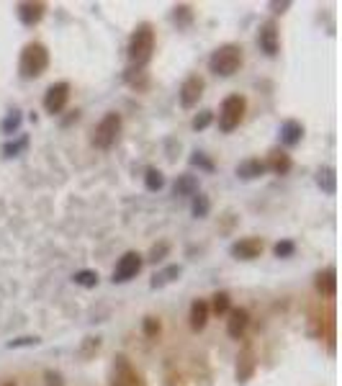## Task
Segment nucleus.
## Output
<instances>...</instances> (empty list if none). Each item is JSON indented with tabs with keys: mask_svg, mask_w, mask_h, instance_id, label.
Segmentation results:
<instances>
[{
	"mask_svg": "<svg viewBox=\"0 0 342 386\" xmlns=\"http://www.w3.org/2000/svg\"><path fill=\"white\" fill-rule=\"evenodd\" d=\"M141 265H144V257H141L137 250L124 252V255L119 257V263H116L114 284H127V281L137 278V273L141 271Z\"/></svg>",
	"mask_w": 342,
	"mask_h": 386,
	"instance_id": "8",
	"label": "nucleus"
},
{
	"mask_svg": "<svg viewBox=\"0 0 342 386\" xmlns=\"http://www.w3.org/2000/svg\"><path fill=\"white\" fill-rule=\"evenodd\" d=\"M314 181H316V186L322 188V193H327V196H335L337 193V170L335 168H329V165L319 168Z\"/></svg>",
	"mask_w": 342,
	"mask_h": 386,
	"instance_id": "19",
	"label": "nucleus"
},
{
	"mask_svg": "<svg viewBox=\"0 0 342 386\" xmlns=\"http://www.w3.org/2000/svg\"><path fill=\"white\" fill-rule=\"evenodd\" d=\"M291 155L286 152V149L275 147L268 152V160H265V170H270V173H275V176H286L291 170Z\"/></svg>",
	"mask_w": 342,
	"mask_h": 386,
	"instance_id": "13",
	"label": "nucleus"
},
{
	"mask_svg": "<svg viewBox=\"0 0 342 386\" xmlns=\"http://www.w3.org/2000/svg\"><path fill=\"white\" fill-rule=\"evenodd\" d=\"M245 111H247L245 95H240V93L227 95L222 101V106H219V132H224V134L235 132V129L242 124V119H245Z\"/></svg>",
	"mask_w": 342,
	"mask_h": 386,
	"instance_id": "4",
	"label": "nucleus"
},
{
	"mask_svg": "<svg viewBox=\"0 0 342 386\" xmlns=\"http://www.w3.org/2000/svg\"><path fill=\"white\" fill-rule=\"evenodd\" d=\"M73 281L78 286H82V289H95V286H98V273L95 271H78L73 276Z\"/></svg>",
	"mask_w": 342,
	"mask_h": 386,
	"instance_id": "28",
	"label": "nucleus"
},
{
	"mask_svg": "<svg viewBox=\"0 0 342 386\" xmlns=\"http://www.w3.org/2000/svg\"><path fill=\"white\" fill-rule=\"evenodd\" d=\"M21 124H23V116H21V111L18 109L8 111V116L3 119V124H0V132H3V134H8V136H14V134H18Z\"/></svg>",
	"mask_w": 342,
	"mask_h": 386,
	"instance_id": "23",
	"label": "nucleus"
},
{
	"mask_svg": "<svg viewBox=\"0 0 342 386\" xmlns=\"http://www.w3.org/2000/svg\"><path fill=\"white\" fill-rule=\"evenodd\" d=\"M39 343H41V340L36 338V335H26V338L11 340V343H8V348H11V350H14V348H36Z\"/></svg>",
	"mask_w": 342,
	"mask_h": 386,
	"instance_id": "34",
	"label": "nucleus"
},
{
	"mask_svg": "<svg viewBox=\"0 0 342 386\" xmlns=\"http://www.w3.org/2000/svg\"><path fill=\"white\" fill-rule=\"evenodd\" d=\"M70 90L73 88H70L68 80L52 82V85L47 88V93H44V111L52 114V116H60L70 101Z\"/></svg>",
	"mask_w": 342,
	"mask_h": 386,
	"instance_id": "6",
	"label": "nucleus"
},
{
	"mask_svg": "<svg viewBox=\"0 0 342 386\" xmlns=\"http://www.w3.org/2000/svg\"><path fill=\"white\" fill-rule=\"evenodd\" d=\"M141 330H144V335H147V338H157V335H160V330H162L160 319H157V317H144V322H141Z\"/></svg>",
	"mask_w": 342,
	"mask_h": 386,
	"instance_id": "33",
	"label": "nucleus"
},
{
	"mask_svg": "<svg viewBox=\"0 0 342 386\" xmlns=\"http://www.w3.org/2000/svg\"><path fill=\"white\" fill-rule=\"evenodd\" d=\"M6 386H16V384H11V381H8V384H6Z\"/></svg>",
	"mask_w": 342,
	"mask_h": 386,
	"instance_id": "37",
	"label": "nucleus"
},
{
	"mask_svg": "<svg viewBox=\"0 0 342 386\" xmlns=\"http://www.w3.org/2000/svg\"><path fill=\"white\" fill-rule=\"evenodd\" d=\"M183 273L181 265H168V268H162V271H157L152 276V281H149V286L152 289H165L168 284H173V281H178Z\"/></svg>",
	"mask_w": 342,
	"mask_h": 386,
	"instance_id": "21",
	"label": "nucleus"
},
{
	"mask_svg": "<svg viewBox=\"0 0 342 386\" xmlns=\"http://www.w3.org/2000/svg\"><path fill=\"white\" fill-rule=\"evenodd\" d=\"M208 211H211V201H208L206 193H201V191H198V193L191 198V214H193L196 219H206Z\"/></svg>",
	"mask_w": 342,
	"mask_h": 386,
	"instance_id": "22",
	"label": "nucleus"
},
{
	"mask_svg": "<svg viewBox=\"0 0 342 386\" xmlns=\"http://www.w3.org/2000/svg\"><path fill=\"white\" fill-rule=\"evenodd\" d=\"M129 60H132V68H144L154 55V26L149 21L139 23V26L132 31L129 36Z\"/></svg>",
	"mask_w": 342,
	"mask_h": 386,
	"instance_id": "1",
	"label": "nucleus"
},
{
	"mask_svg": "<svg viewBox=\"0 0 342 386\" xmlns=\"http://www.w3.org/2000/svg\"><path fill=\"white\" fill-rule=\"evenodd\" d=\"M49 68V49L41 41H28L26 47L21 49L18 60V75L23 80H36L47 73Z\"/></svg>",
	"mask_w": 342,
	"mask_h": 386,
	"instance_id": "2",
	"label": "nucleus"
},
{
	"mask_svg": "<svg viewBox=\"0 0 342 386\" xmlns=\"http://www.w3.org/2000/svg\"><path fill=\"white\" fill-rule=\"evenodd\" d=\"M273 252L275 257H291L296 252V242L294 240H281V242H275Z\"/></svg>",
	"mask_w": 342,
	"mask_h": 386,
	"instance_id": "31",
	"label": "nucleus"
},
{
	"mask_svg": "<svg viewBox=\"0 0 342 386\" xmlns=\"http://www.w3.org/2000/svg\"><path fill=\"white\" fill-rule=\"evenodd\" d=\"M28 149V134H21L16 142H8L6 147H3V155L6 157H18L21 152H26Z\"/></svg>",
	"mask_w": 342,
	"mask_h": 386,
	"instance_id": "27",
	"label": "nucleus"
},
{
	"mask_svg": "<svg viewBox=\"0 0 342 386\" xmlns=\"http://www.w3.org/2000/svg\"><path fill=\"white\" fill-rule=\"evenodd\" d=\"M203 90H206V82H203L201 75H188V77L183 80L181 90H178V101H181L183 109L188 111L193 109V106H198Z\"/></svg>",
	"mask_w": 342,
	"mask_h": 386,
	"instance_id": "9",
	"label": "nucleus"
},
{
	"mask_svg": "<svg viewBox=\"0 0 342 386\" xmlns=\"http://www.w3.org/2000/svg\"><path fill=\"white\" fill-rule=\"evenodd\" d=\"M168 252H170V245L168 242H157V245H152V250H149L147 260L157 265V263H162V260L168 257Z\"/></svg>",
	"mask_w": 342,
	"mask_h": 386,
	"instance_id": "30",
	"label": "nucleus"
},
{
	"mask_svg": "<svg viewBox=\"0 0 342 386\" xmlns=\"http://www.w3.org/2000/svg\"><path fill=\"white\" fill-rule=\"evenodd\" d=\"M144 186H147V191H152V193L165 188V176H162V170L147 168V173H144Z\"/></svg>",
	"mask_w": 342,
	"mask_h": 386,
	"instance_id": "25",
	"label": "nucleus"
},
{
	"mask_svg": "<svg viewBox=\"0 0 342 386\" xmlns=\"http://www.w3.org/2000/svg\"><path fill=\"white\" fill-rule=\"evenodd\" d=\"M208 314H211V309H208V301L206 299H196L193 304H191V330L193 332H201L203 327H206L208 322Z\"/></svg>",
	"mask_w": 342,
	"mask_h": 386,
	"instance_id": "17",
	"label": "nucleus"
},
{
	"mask_svg": "<svg viewBox=\"0 0 342 386\" xmlns=\"http://www.w3.org/2000/svg\"><path fill=\"white\" fill-rule=\"evenodd\" d=\"M242 62H245V55L240 44H222L208 57V73H214L216 77H232L235 73H240Z\"/></svg>",
	"mask_w": 342,
	"mask_h": 386,
	"instance_id": "3",
	"label": "nucleus"
},
{
	"mask_svg": "<svg viewBox=\"0 0 342 386\" xmlns=\"http://www.w3.org/2000/svg\"><path fill=\"white\" fill-rule=\"evenodd\" d=\"M316 291L322 294V296H335L337 294V271L335 265H327L324 271L316 273Z\"/></svg>",
	"mask_w": 342,
	"mask_h": 386,
	"instance_id": "16",
	"label": "nucleus"
},
{
	"mask_svg": "<svg viewBox=\"0 0 342 386\" xmlns=\"http://www.w3.org/2000/svg\"><path fill=\"white\" fill-rule=\"evenodd\" d=\"M229 304H232L229 294L227 291H216L214 296H211V304H208V309H211V312H216V314H227Z\"/></svg>",
	"mask_w": 342,
	"mask_h": 386,
	"instance_id": "26",
	"label": "nucleus"
},
{
	"mask_svg": "<svg viewBox=\"0 0 342 386\" xmlns=\"http://www.w3.org/2000/svg\"><path fill=\"white\" fill-rule=\"evenodd\" d=\"M304 139V124L296 122V119H286L281 124V144L283 147H296V144H301Z\"/></svg>",
	"mask_w": 342,
	"mask_h": 386,
	"instance_id": "14",
	"label": "nucleus"
},
{
	"mask_svg": "<svg viewBox=\"0 0 342 386\" xmlns=\"http://www.w3.org/2000/svg\"><path fill=\"white\" fill-rule=\"evenodd\" d=\"M119 136H121V114L108 111L101 122H98V127H95L93 144L98 149H111L116 142H119Z\"/></svg>",
	"mask_w": 342,
	"mask_h": 386,
	"instance_id": "5",
	"label": "nucleus"
},
{
	"mask_svg": "<svg viewBox=\"0 0 342 386\" xmlns=\"http://www.w3.org/2000/svg\"><path fill=\"white\" fill-rule=\"evenodd\" d=\"M257 371V355L252 350V345H245L237 355V384H247Z\"/></svg>",
	"mask_w": 342,
	"mask_h": 386,
	"instance_id": "11",
	"label": "nucleus"
},
{
	"mask_svg": "<svg viewBox=\"0 0 342 386\" xmlns=\"http://www.w3.org/2000/svg\"><path fill=\"white\" fill-rule=\"evenodd\" d=\"M268 6H270V11H273V14H286V11L291 8V0H283V3H278V0H270Z\"/></svg>",
	"mask_w": 342,
	"mask_h": 386,
	"instance_id": "36",
	"label": "nucleus"
},
{
	"mask_svg": "<svg viewBox=\"0 0 342 386\" xmlns=\"http://www.w3.org/2000/svg\"><path fill=\"white\" fill-rule=\"evenodd\" d=\"M173 193L175 196H191L193 198L196 193H198V176H193V173H183V176H178L175 178Z\"/></svg>",
	"mask_w": 342,
	"mask_h": 386,
	"instance_id": "20",
	"label": "nucleus"
},
{
	"mask_svg": "<svg viewBox=\"0 0 342 386\" xmlns=\"http://www.w3.org/2000/svg\"><path fill=\"white\" fill-rule=\"evenodd\" d=\"M173 21L178 28H188L191 23H193V8L186 6V3H181V6L173 8Z\"/></svg>",
	"mask_w": 342,
	"mask_h": 386,
	"instance_id": "24",
	"label": "nucleus"
},
{
	"mask_svg": "<svg viewBox=\"0 0 342 386\" xmlns=\"http://www.w3.org/2000/svg\"><path fill=\"white\" fill-rule=\"evenodd\" d=\"M44 381H47V386H65V381H62V373L60 371H44Z\"/></svg>",
	"mask_w": 342,
	"mask_h": 386,
	"instance_id": "35",
	"label": "nucleus"
},
{
	"mask_svg": "<svg viewBox=\"0 0 342 386\" xmlns=\"http://www.w3.org/2000/svg\"><path fill=\"white\" fill-rule=\"evenodd\" d=\"M257 47L265 57H275L281 52V31H278V23L273 18L262 21L260 31H257Z\"/></svg>",
	"mask_w": 342,
	"mask_h": 386,
	"instance_id": "7",
	"label": "nucleus"
},
{
	"mask_svg": "<svg viewBox=\"0 0 342 386\" xmlns=\"http://www.w3.org/2000/svg\"><path fill=\"white\" fill-rule=\"evenodd\" d=\"M211 122H214V111H198V114L193 116V122H191V127H193V132H203L206 127H211Z\"/></svg>",
	"mask_w": 342,
	"mask_h": 386,
	"instance_id": "29",
	"label": "nucleus"
},
{
	"mask_svg": "<svg viewBox=\"0 0 342 386\" xmlns=\"http://www.w3.org/2000/svg\"><path fill=\"white\" fill-rule=\"evenodd\" d=\"M44 14H47V6H44V3H21V6L16 8L18 21L28 28L36 26V23L44 18Z\"/></svg>",
	"mask_w": 342,
	"mask_h": 386,
	"instance_id": "12",
	"label": "nucleus"
},
{
	"mask_svg": "<svg viewBox=\"0 0 342 386\" xmlns=\"http://www.w3.org/2000/svg\"><path fill=\"white\" fill-rule=\"evenodd\" d=\"M250 325V312L247 309H229V319H227V332L229 338L240 340L242 335H245V330H247Z\"/></svg>",
	"mask_w": 342,
	"mask_h": 386,
	"instance_id": "15",
	"label": "nucleus"
},
{
	"mask_svg": "<svg viewBox=\"0 0 342 386\" xmlns=\"http://www.w3.org/2000/svg\"><path fill=\"white\" fill-rule=\"evenodd\" d=\"M262 240L260 237H242L237 242H232L229 247V255L235 257V260H255V257L262 255Z\"/></svg>",
	"mask_w": 342,
	"mask_h": 386,
	"instance_id": "10",
	"label": "nucleus"
},
{
	"mask_svg": "<svg viewBox=\"0 0 342 386\" xmlns=\"http://www.w3.org/2000/svg\"><path fill=\"white\" fill-rule=\"evenodd\" d=\"M262 173H265V163L260 157H247V160H242L237 165V178H242V181H255Z\"/></svg>",
	"mask_w": 342,
	"mask_h": 386,
	"instance_id": "18",
	"label": "nucleus"
},
{
	"mask_svg": "<svg viewBox=\"0 0 342 386\" xmlns=\"http://www.w3.org/2000/svg\"><path fill=\"white\" fill-rule=\"evenodd\" d=\"M191 165H193V168H198V170H208V173L214 170V163L206 157V152H198V149L191 155Z\"/></svg>",
	"mask_w": 342,
	"mask_h": 386,
	"instance_id": "32",
	"label": "nucleus"
}]
</instances>
